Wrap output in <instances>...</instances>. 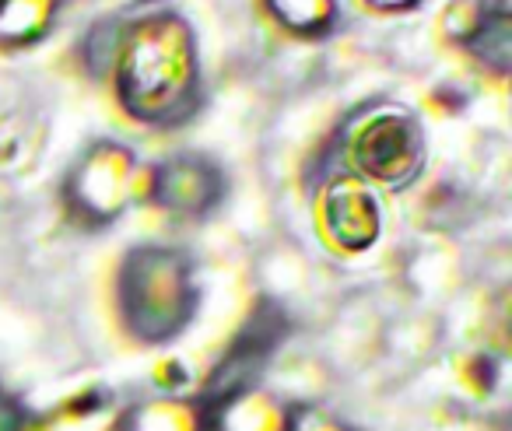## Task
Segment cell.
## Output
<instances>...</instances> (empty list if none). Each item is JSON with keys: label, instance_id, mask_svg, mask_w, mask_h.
Listing matches in <instances>:
<instances>
[{"label": "cell", "instance_id": "1", "mask_svg": "<svg viewBox=\"0 0 512 431\" xmlns=\"http://www.w3.org/2000/svg\"><path fill=\"white\" fill-rule=\"evenodd\" d=\"M123 316L141 340H169L193 312L190 270L176 253L144 249L123 270Z\"/></svg>", "mask_w": 512, "mask_h": 431}, {"label": "cell", "instance_id": "2", "mask_svg": "<svg viewBox=\"0 0 512 431\" xmlns=\"http://www.w3.org/2000/svg\"><path fill=\"white\" fill-rule=\"evenodd\" d=\"M218 417H221V431H288V424H292L288 410H281L278 403L253 393V389L221 403Z\"/></svg>", "mask_w": 512, "mask_h": 431}, {"label": "cell", "instance_id": "3", "mask_svg": "<svg viewBox=\"0 0 512 431\" xmlns=\"http://www.w3.org/2000/svg\"><path fill=\"white\" fill-rule=\"evenodd\" d=\"M123 431H204L193 403L183 400H151L130 410Z\"/></svg>", "mask_w": 512, "mask_h": 431}, {"label": "cell", "instance_id": "4", "mask_svg": "<svg viewBox=\"0 0 512 431\" xmlns=\"http://www.w3.org/2000/svg\"><path fill=\"white\" fill-rule=\"evenodd\" d=\"M288 431H351V428H344L341 421H330V417H320V414H302V417H292Z\"/></svg>", "mask_w": 512, "mask_h": 431}, {"label": "cell", "instance_id": "5", "mask_svg": "<svg viewBox=\"0 0 512 431\" xmlns=\"http://www.w3.org/2000/svg\"><path fill=\"white\" fill-rule=\"evenodd\" d=\"M0 431H22V410L0 396Z\"/></svg>", "mask_w": 512, "mask_h": 431}]
</instances>
